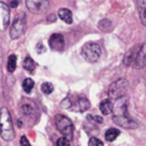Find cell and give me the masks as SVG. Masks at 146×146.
Listing matches in <instances>:
<instances>
[{"instance_id":"1","label":"cell","mask_w":146,"mask_h":146,"mask_svg":"<svg viewBox=\"0 0 146 146\" xmlns=\"http://www.w3.org/2000/svg\"><path fill=\"white\" fill-rule=\"evenodd\" d=\"M0 135L1 138L6 141H10L15 138L11 116L7 107H2L0 110Z\"/></svg>"},{"instance_id":"2","label":"cell","mask_w":146,"mask_h":146,"mask_svg":"<svg viewBox=\"0 0 146 146\" xmlns=\"http://www.w3.org/2000/svg\"><path fill=\"white\" fill-rule=\"evenodd\" d=\"M81 54L86 60L90 63H95L99 59L102 55V48L96 42H87L81 48Z\"/></svg>"},{"instance_id":"3","label":"cell","mask_w":146,"mask_h":146,"mask_svg":"<svg viewBox=\"0 0 146 146\" xmlns=\"http://www.w3.org/2000/svg\"><path fill=\"white\" fill-rule=\"evenodd\" d=\"M55 122H56L57 129L64 135V137H66L67 139H72V137H73V130H74L72 121L67 116H65V115L57 114L55 116Z\"/></svg>"},{"instance_id":"4","label":"cell","mask_w":146,"mask_h":146,"mask_svg":"<svg viewBox=\"0 0 146 146\" xmlns=\"http://www.w3.org/2000/svg\"><path fill=\"white\" fill-rule=\"evenodd\" d=\"M129 87V82L125 79H119L113 82L108 88V96L111 99H116L125 95Z\"/></svg>"},{"instance_id":"5","label":"cell","mask_w":146,"mask_h":146,"mask_svg":"<svg viewBox=\"0 0 146 146\" xmlns=\"http://www.w3.org/2000/svg\"><path fill=\"white\" fill-rule=\"evenodd\" d=\"M25 23H26V17L24 13H21L16 16L14 23L10 26V36L11 39H17L19 38L24 30H25Z\"/></svg>"},{"instance_id":"6","label":"cell","mask_w":146,"mask_h":146,"mask_svg":"<svg viewBox=\"0 0 146 146\" xmlns=\"http://www.w3.org/2000/svg\"><path fill=\"white\" fill-rule=\"evenodd\" d=\"M90 107V103L87 97L78 96L75 98H70V110L76 111V112H84Z\"/></svg>"},{"instance_id":"7","label":"cell","mask_w":146,"mask_h":146,"mask_svg":"<svg viewBox=\"0 0 146 146\" xmlns=\"http://www.w3.org/2000/svg\"><path fill=\"white\" fill-rule=\"evenodd\" d=\"M25 3L27 9L33 14L44 13L49 7L48 0H25Z\"/></svg>"},{"instance_id":"8","label":"cell","mask_w":146,"mask_h":146,"mask_svg":"<svg viewBox=\"0 0 146 146\" xmlns=\"http://www.w3.org/2000/svg\"><path fill=\"white\" fill-rule=\"evenodd\" d=\"M10 23V11L6 2L0 1V31H5Z\"/></svg>"},{"instance_id":"9","label":"cell","mask_w":146,"mask_h":146,"mask_svg":"<svg viewBox=\"0 0 146 146\" xmlns=\"http://www.w3.org/2000/svg\"><path fill=\"white\" fill-rule=\"evenodd\" d=\"M113 121H114L117 125H120V127H122V128H124V129H136V128L138 127V123H137L133 119H131L129 115L113 116Z\"/></svg>"},{"instance_id":"10","label":"cell","mask_w":146,"mask_h":146,"mask_svg":"<svg viewBox=\"0 0 146 146\" xmlns=\"http://www.w3.org/2000/svg\"><path fill=\"white\" fill-rule=\"evenodd\" d=\"M132 66L138 70L146 66V43H143L139 46V49L137 51V55H136Z\"/></svg>"},{"instance_id":"11","label":"cell","mask_w":146,"mask_h":146,"mask_svg":"<svg viewBox=\"0 0 146 146\" xmlns=\"http://www.w3.org/2000/svg\"><path fill=\"white\" fill-rule=\"evenodd\" d=\"M64 44H65L64 36L62 34H59V33H54L49 38V46L54 50H58V51L59 50H63Z\"/></svg>"},{"instance_id":"12","label":"cell","mask_w":146,"mask_h":146,"mask_svg":"<svg viewBox=\"0 0 146 146\" xmlns=\"http://www.w3.org/2000/svg\"><path fill=\"white\" fill-rule=\"evenodd\" d=\"M138 49H139V46H135V47H132L130 50H128V52L125 54V56H124V58H123L124 65H127V66H132Z\"/></svg>"},{"instance_id":"13","label":"cell","mask_w":146,"mask_h":146,"mask_svg":"<svg viewBox=\"0 0 146 146\" xmlns=\"http://www.w3.org/2000/svg\"><path fill=\"white\" fill-rule=\"evenodd\" d=\"M99 110L104 115H108L110 113H112L113 110V104L111 102V99H104L100 102L99 104Z\"/></svg>"},{"instance_id":"14","label":"cell","mask_w":146,"mask_h":146,"mask_svg":"<svg viewBox=\"0 0 146 146\" xmlns=\"http://www.w3.org/2000/svg\"><path fill=\"white\" fill-rule=\"evenodd\" d=\"M58 16H59V18H60L62 21H64V22L67 23V24H71L72 21H73V18H72V13H71V10L67 9V8H60V9L58 10Z\"/></svg>"},{"instance_id":"15","label":"cell","mask_w":146,"mask_h":146,"mask_svg":"<svg viewBox=\"0 0 146 146\" xmlns=\"http://www.w3.org/2000/svg\"><path fill=\"white\" fill-rule=\"evenodd\" d=\"M137 7H138L140 19L143 24L146 26V0H137Z\"/></svg>"},{"instance_id":"16","label":"cell","mask_w":146,"mask_h":146,"mask_svg":"<svg viewBox=\"0 0 146 146\" xmlns=\"http://www.w3.org/2000/svg\"><path fill=\"white\" fill-rule=\"evenodd\" d=\"M120 135V131L115 128H110L106 132H105V139L107 141H113L117 138V136Z\"/></svg>"},{"instance_id":"17","label":"cell","mask_w":146,"mask_h":146,"mask_svg":"<svg viewBox=\"0 0 146 146\" xmlns=\"http://www.w3.org/2000/svg\"><path fill=\"white\" fill-rule=\"evenodd\" d=\"M16 65H17V57L16 55H10L8 57V62H7V71L9 73H13L16 68Z\"/></svg>"},{"instance_id":"18","label":"cell","mask_w":146,"mask_h":146,"mask_svg":"<svg viewBox=\"0 0 146 146\" xmlns=\"http://www.w3.org/2000/svg\"><path fill=\"white\" fill-rule=\"evenodd\" d=\"M23 66H24V68H25L27 72L32 73V72H34L35 63H34V60H33L31 57H29V56H27V57L24 59V62H23Z\"/></svg>"},{"instance_id":"19","label":"cell","mask_w":146,"mask_h":146,"mask_svg":"<svg viewBox=\"0 0 146 146\" xmlns=\"http://www.w3.org/2000/svg\"><path fill=\"white\" fill-rule=\"evenodd\" d=\"M33 87H34V81L32 80V79H30V78H27V79H25L24 81H23V90L25 91V92H31V90L33 89Z\"/></svg>"},{"instance_id":"20","label":"cell","mask_w":146,"mask_h":146,"mask_svg":"<svg viewBox=\"0 0 146 146\" xmlns=\"http://www.w3.org/2000/svg\"><path fill=\"white\" fill-rule=\"evenodd\" d=\"M52 90H54V87H52L51 83H49V82H44V83L41 84V91H42L43 94L49 95V94L52 92Z\"/></svg>"},{"instance_id":"21","label":"cell","mask_w":146,"mask_h":146,"mask_svg":"<svg viewBox=\"0 0 146 146\" xmlns=\"http://www.w3.org/2000/svg\"><path fill=\"white\" fill-rule=\"evenodd\" d=\"M98 27L102 31H107L111 27V21H108V19H102L99 22V24H98Z\"/></svg>"},{"instance_id":"22","label":"cell","mask_w":146,"mask_h":146,"mask_svg":"<svg viewBox=\"0 0 146 146\" xmlns=\"http://www.w3.org/2000/svg\"><path fill=\"white\" fill-rule=\"evenodd\" d=\"M88 146H104V144H103V141H102L100 139L92 137V138H90V139H89Z\"/></svg>"},{"instance_id":"23","label":"cell","mask_w":146,"mask_h":146,"mask_svg":"<svg viewBox=\"0 0 146 146\" xmlns=\"http://www.w3.org/2000/svg\"><path fill=\"white\" fill-rule=\"evenodd\" d=\"M57 146H71L70 144V139H67L66 137H60L57 140Z\"/></svg>"},{"instance_id":"24","label":"cell","mask_w":146,"mask_h":146,"mask_svg":"<svg viewBox=\"0 0 146 146\" xmlns=\"http://www.w3.org/2000/svg\"><path fill=\"white\" fill-rule=\"evenodd\" d=\"M87 119L88 120H91V121H94L96 123H102L103 122V117L99 116V115H88Z\"/></svg>"},{"instance_id":"25","label":"cell","mask_w":146,"mask_h":146,"mask_svg":"<svg viewBox=\"0 0 146 146\" xmlns=\"http://www.w3.org/2000/svg\"><path fill=\"white\" fill-rule=\"evenodd\" d=\"M19 143H21V146H31L30 143H29V140H27V138H26L25 136H22V137H21Z\"/></svg>"},{"instance_id":"26","label":"cell","mask_w":146,"mask_h":146,"mask_svg":"<svg viewBox=\"0 0 146 146\" xmlns=\"http://www.w3.org/2000/svg\"><path fill=\"white\" fill-rule=\"evenodd\" d=\"M18 0H10L9 1V6L8 7H11V8H16L17 6H18Z\"/></svg>"},{"instance_id":"27","label":"cell","mask_w":146,"mask_h":146,"mask_svg":"<svg viewBox=\"0 0 146 146\" xmlns=\"http://www.w3.org/2000/svg\"><path fill=\"white\" fill-rule=\"evenodd\" d=\"M23 111L25 112V114H30V113L32 112V110H31V107H30V105H29V104H26V105H24V106H23Z\"/></svg>"}]
</instances>
